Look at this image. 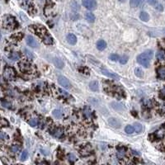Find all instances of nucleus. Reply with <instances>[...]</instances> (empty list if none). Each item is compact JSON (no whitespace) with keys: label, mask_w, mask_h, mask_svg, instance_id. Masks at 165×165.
<instances>
[{"label":"nucleus","mask_w":165,"mask_h":165,"mask_svg":"<svg viewBox=\"0 0 165 165\" xmlns=\"http://www.w3.org/2000/svg\"><path fill=\"white\" fill-rule=\"evenodd\" d=\"M8 136L4 132H1V134H0V139H1L2 141H3L5 140H8Z\"/></svg>","instance_id":"40"},{"label":"nucleus","mask_w":165,"mask_h":165,"mask_svg":"<svg viewBox=\"0 0 165 165\" xmlns=\"http://www.w3.org/2000/svg\"><path fill=\"white\" fill-rule=\"evenodd\" d=\"M134 127H135V130L136 132H141L142 131V129H143V127H142L141 124L140 123H135L134 124Z\"/></svg>","instance_id":"31"},{"label":"nucleus","mask_w":165,"mask_h":165,"mask_svg":"<svg viewBox=\"0 0 165 165\" xmlns=\"http://www.w3.org/2000/svg\"><path fill=\"white\" fill-rule=\"evenodd\" d=\"M109 58H110L111 60H113V61H116V60H120V57L118 56V55H116V54L111 55Z\"/></svg>","instance_id":"38"},{"label":"nucleus","mask_w":165,"mask_h":165,"mask_svg":"<svg viewBox=\"0 0 165 165\" xmlns=\"http://www.w3.org/2000/svg\"><path fill=\"white\" fill-rule=\"evenodd\" d=\"M140 18L143 22H148L150 19V16L146 12H141L140 14Z\"/></svg>","instance_id":"21"},{"label":"nucleus","mask_w":165,"mask_h":165,"mask_svg":"<svg viewBox=\"0 0 165 165\" xmlns=\"http://www.w3.org/2000/svg\"><path fill=\"white\" fill-rule=\"evenodd\" d=\"M163 111H165V104H164V105L163 106Z\"/></svg>","instance_id":"46"},{"label":"nucleus","mask_w":165,"mask_h":165,"mask_svg":"<svg viewBox=\"0 0 165 165\" xmlns=\"http://www.w3.org/2000/svg\"><path fill=\"white\" fill-rule=\"evenodd\" d=\"M21 150V147L18 146V145H13L12 147H11V151L13 152V153H18Z\"/></svg>","instance_id":"35"},{"label":"nucleus","mask_w":165,"mask_h":165,"mask_svg":"<svg viewBox=\"0 0 165 165\" xmlns=\"http://www.w3.org/2000/svg\"><path fill=\"white\" fill-rule=\"evenodd\" d=\"M135 75L139 78H142L144 76V71L141 68H136L135 70Z\"/></svg>","instance_id":"27"},{"label":"nucleus","mask_w":165,"mask_h":165,"mask_svg":"<svg viewBox=\"0 0 165 165\" xmlns=\"http://www.w3.org/2000/svg\"><path fill=\"white\" fill-rule=\"evenodd\" d=\"M127 61H128V56L127 55H123L122 57L120 58V62H121V64H122V65L126 64Z\"/></svg>","instance_id":"36"},{"label":"nucleus","mask_w":165,"mask_h":165,"mask_svg":"<svg viewBox=\"0 0 165 165\" xmlns=\"http://www.w3.org/2000/svg\"><path fill=\"white\" fill-rule=\"evenodd\" d=\"M26 44L31 46V48L36 49L39 46V44L36 41V40L35 38H33V36H26Z\"/></svg>","instance_id":"9"},{"label":"nucleus","mask_w":165,"mask_h":165,"mask_svg":"<svg viewBox=\"0 0 165 165\" xmlns=\"http://www.w3.org/2000/svg\"><path fill=\"white\" fill-rule=\"evenodd\" d=\"M66 39H67V41L70 45H75L77 42V37L74 34H72V33L68 34L66 36Z\"/></svg>","instance_id":"12"},{"label":"nucleus","mask_w":165,"mask_h":165,"mask_svg":"<svg viewBox=\"0 0 165 165\" xmlns=\"http://www.w3.org/2000/svg\"><path fill=\"white\" fill-rule=\"evenodd\" d=\"M58 82L62 87H64L67 89H70L71 88V83L69 81V79L64 76H60L58 78Z\"/></svg>","instance_id":"8"},{"label":"nucleus","mask_w":165,"mask_h":165,"mask_svg":"<svg viewBox=\"0 0 165 165\" xmlns=\"http://www.w3.org/2000/svg\"><path fill=\"white\" fill-rule=\"evenodd\" d=\"M2 106L5 108H12V104L6 100H2Z\"/></svg>","instance_id":"32"},{"label":"nucleus","mask_w":165,"mask_h":165,"mask_svg":"<svg viewBox=\"0 0 165 165\" xmlns=\"http://www.w3.org/2000/svg\"><path fill=\"white\" fill-rule=\"evenodd\" d=\"M30 30L35 32L36 35L41 39V41L45 45H52L53 44V39L51 36L48 33L47 30L42 26H30Z\"/></svg>","instance_id":"1"},{"label":"nucleus","mask_w":165,"mask_h":165,"mask_svg":"<svg viewBox=\"0 0 165 165\" xmlns=\"http://www.w3.org/2000/svg\"><path fill=\"white\" fill-rule=\"evenodd\" d=\"M126 149L124 147L121 148H118V152H117V157L118 158H121L125 155V153H126Z\"/></svg>","instance_id":"25"},{"label":"nucleus","mask_w":165,"mask_h":165,"mask_svg":"<svg viewBox=\"0 0 165 165\" xmlns=\"http://www.w3.org/2000/svg\"><path fill=\"white\" fill-rule=\"evenodd\" d=\"M83 114H84L85 118L89 119V118H91V116H92V111H91V110L88 107H85L83 110Z\"/></svg>","instance_id":"24"},{"label":"nucleus","mask_w":165,"mask_h":165,"mask_svg":"<svg viewBox=\"0 0 165 165\" xmlns=\"http://www.w3.org/2000/svg\"><path fill=\"white\" fill-rule=\"evenodd\" d=\"M68 159H69L70 163H74L76 161V157L73 153H69L68 155Z\"/></svg>","instance_id":"34"},{"label":"nucleus","mask_w":165,"mask_h":165,"mask_svg":"<svg viewBox=\"0 0 165 165\" xmlns=\"http://www.w3.org/2000/svg\"><path fill=\"white\" fill-rule=\"evenodd\" d=\"M41 152H42V153H43L44 155H49V152H48L47 150L45 151V150H41Z\"/></svg>","instance_id":"44"},{"label":"nucleus","mask_w":165,"mask_h":165,"mask_svg":"<svg viewBox=\"0 0 165 165\" xmlns=\"http://www.w3.org/2000/svg\"><path fill=\"white\" fill-rule=\"evenodd\" d=\"M106 47H107V43L103 40H100L97 43V48H98V50H103Z\"/></svg>","instance_id":"17"},{"label":"nucleus","mask_w":165,"mask_h":165,"mask_svg":"<svg viewBox=\"0 0 165 165\" xmlns=\"http://www.w3.org/2000/svg\"><path fill=\"white\" fill-rule=\"evenodd\" d=\"M156 9L157 10H158V11H163V5L162 4H160V3H158L157 6H156Z\"/></svg>","instance_id":"42"},{"label":"nucleus","mask_w":165,"mask_h":165,"mask_svg":"<svg viewBox=\"0 0 165 165\" xmlns=\"http://www.w3.org/2000/svg\"><path fill=\"white\" fill-rule=\"evenodd\" d=\"M111 107L114 108L115 110H117V111H121V110L124 109L123 104L118 103V102H112V103H111Z\"/></svg>","instance_id":"20"},{"label":"nucleus","mask_w":165,"mask_h":165,"mask_svg":"<svg viewBox=\"0 0 165 165\" xmlns=\"http://www.w3.org/2000/svg\"><path fill=\"white\" fill-rule=\"evenodd\" d=\"M82 3L88 10H94L97 7V2L95 0H83Z\"/></svg>","instance_id":"7"},{"label":"nucleus","mask_w":165,"mask_h":165,"mask_svg":"<svg viewBox=\"0 0 165 165\" xmlns=\"http://www.w3.org/2000/svg\"><path fill=\"white\" fill-rule=\"evenodd\" d=\"M164 32H165V30H164Z\"/></svg>","instance_id":"47"},{"label":"nucleus","mask_w":165,"mask_h":165,"mask_svg":"<svg viewBox=\"0 0 165 165\" xmlns=\"http://www.w3.org/2000/svg\"><path fill=\"white\" fill-rule=\"evenodd\" d=\"M24 53H25V55L26 56V58H27V59L32 60V59L34 58V55L31 52V51H30L29 50L25 49V50H24Z\"/></svg>","instance_id":"30"},{"label":"nucleus","mask_w":165,"mask_h":165,"mask_svg":"<svg viewBox=\"0 0 165 165\" xmlns=\"http://www.w3.org/2000/svg\"><path fill=\"white\" fill-rule=\"evenodd\" d=\"M101 72L102 73V74L106 75L107 77L110 78H112V79H119V76L117 74H116L115 73L110 71L109 70H107V69H103V68H102V69H101Z\"/></svg>","instance_id":"10"},{"label":"nucleus","mask_w":165,"mask_h":165,"mask_svg":"<svg viewBox=\"0 0 165 165\" xmlns=\"http://www.w3.org/2000/svg\"><path fill=\"white\" fill-rule=\"evenodd\" d=\"M53 63L55 65L56 68H58V69H63L64 67V62L62 61V60L59 59V58H54L53 59Z\"/></svg>","instance_id":"15"},{"label":"nucleus","mask_w":165,"mask_h":165,"mask_svg":"<svg viewBox=\"0 0 165 165\" xmlns=\"http://www.w3.org/2000/svg\"><path fill=\"white\" fill-rule=\"evenodd\" d=\"M156 58L158 60H164L165 59V52L163 50H158V52L156 53Z\"/></svg>","instance_id":"23"},{"label":"nucleus","mask_w":165,"mask_h":165,"mask_svg":"<svg viewBox=\"0 0 165 165\" xmlns=\"http://www.w3.org/2000/svg\"><path fill=\"white\" fill-rule=\"evenodd\" d=\"M62 115H63V112H62L61 110L60 109H55L53 111V116L55 117V118H60L62 116Z\"/></svg>","instance_id":"29"},{"label":"nucleus","mask_w":165,"mask_h":165,"mask_svg":"<svg viewBox=\"0 0 165 165\" xmlns=\"http://www.w3.org/2000/svg\"><path fill=\"white\" fill-rule=\"evenodd\" d=\"M3 26L5 29L13 30L18 26V22L13 17L10 15H5L3 18Z\"/></svg>","instance_id":"3"},{"label":"nucleus","mask_w":165,"mask_h":165,"mask_svg":"<svg viewBox=\"0 0 165 165\" xmlns=\"http://www.w3.org/2000/svg\"><path fill=\"white\" fill-rule=\"evenodd\" d=\"M142 0H130V7L132 8H136L138 7L139 5L140 4Z\"/></svg>","instance_id":"26"},{"label":"nucleus","mask_w":165,"mask_h":165,"mask_svg":"<svg viewBox=\"0 0 165 165\" xmlns=\"http://www.w3.org/2000/svg\"><path fill=\"white\" fill-rule=\"evenodd\" d=\"M79 152H80V155L83 157L88 156L93 153V149H92V147H91V145L89 144H88V145H85L83 147H81Z\"/></svg>","instance_id":"6"},{"label":"nucleus","mask_w":165,"mask_h":165,"mask_svg":"<svg viewBox=\"0 0 165 165\" xmlns=\"http://www.w3.org/2000/svg\"><path fill=\"white\" fill-rule=\"evenodd\" d=\"M3 77L7 80H14L16 78V72L12 67H6L3 71Z\"/></svg>","instance_id":"4"},{"label":"nucleus","mask_w":165,"mask_h":165,"mask_svg":"<svg viewBox=\"0 0 165 165\" xmlns=\"http://www.w3.org/2000/svg\"><path fill=\"white\" fill-rule=\"evenodd\" d=\"M147 2L150 5H155L157 3V0H147Z\"/></svg>","instance_id":"43"},{"label":"nucleus","mask_w":165,"mask_h":165,"mask_svg":"<svg viewBox=\"0 0 165 165\" xmlns=\"http://www.w3.org/2000/svg\"><path fill=\"white\" fill-rule=\"evenodd\" d=\"M85 18H86V20L88 22H90V23H93V22H94V21H95V16L92 13H87L85 14Z\"/></svg>","instance_id":"18"},{"label":"nucleus","mask_w":165,"mask_h":165,"mask_svg":"<svg viewBox=\"0 0 165 165\" xmlns=\"http://www.w3.org/2000/svg\"><path fill=\"white\" fill-rule=\"evenodd\" d=\"M1 126L3 127H6V126H8V121L7 120H5L4 118H2L1 119Z\"/></svg>","instance_id":"39"},{"label":"nucleus","mask_w":165,"mask_h":165,"mask_svg":"<svg viewBox=\"0 0 165 165\" xmlns=\"http://www.w3.org/2000/svg\"><path fill=\"white\" fill-rule=\"evenodd\" d=\"M153 52L151 50H147L145 52L140 54L137 57V62L145 68H149L150 65V61L153 59Z\"/></svg>","instance_id":"2"},{"label":"nucleus","mask_w":165,"mask_h":165,"mask_svg":"<svg viewBox=\"0 0 165 165\" xmlns=\"http://www.w3.org/2000/svg\"><path fill=\"white\" fill-rule=\"evenodd\" d=\"M164 135H165V127L163 126L155 132V136L156 137V139H162L164 137Z\"/></svg>","instance_id":"13"},{"label":"nucleus","mask_w":165,"mask_h":165,"mask_svg":"<svg viewBox=\"0 0 165 165\" xmlns=\"http://www.w3.org/2000/svg\"><path fill=\"white\" fill-rule=\"evenodd\" d=\"M98 83L97 81H92L89 83V88L92 91H94V92H97L98 90Z\"/></svg>","instance_id":"19"},{"label":"nucleus","mask_w":165,"mask_h":165,"mask_svg":"<svg viewBox=\"0 0 165 165\" xmlns=\"http://www.w3.org/2000/svg\"><path fill=\"white\" fill-rule=\"evenodd\" d=\"M51 135L56 138H60L63 135V130L61 128H54L51 130Z\"/></svg>","instance_id":"14"},{"label":"nucleus","mask_w":165,"mask_h":165,"mask_svg":"<svg viewBox=\"0 0 165 165\" xmlns=\"http://www.w3.org/2000/svg\"><path fill=\"white\" fill-rule=\"evenodd\" d=\"M108 124L113 128H120L121 126V123L116 118H109L108 119Z\"/></svg>","instance_id":"11"},{"label":"nucleus","mask_w":165,"mask_h":165,"mask_svg":"<svg viewBox=\"0 0 165 165\" xmlns=\"http://www.w3.org/2000/svg\"><path fill=\"white\" fill-rule=\"evenodd\" d=\"M125 131H126V133L130 135V134H133L135 131V127L134 126H126V128H125Z\"/></svg>","instance_id":"28"},{"label":"nucleus","mask_w":165,"mask_h":165,"mask_svg":"<svg viewBox=\"0 0 165 165\" xmlns=\"http://www.w3.org/2000/svg\"><path fill=\"white\" fill-rule=\"evenodd\" d=\"M159 96H160V98H161L165 99V88H163L160 91V93H159Z\"/></svg>","instance_id":"41"},{"label":"nucleus","mask_w":165,"mask_h":165,"mask_svg":"<svg viewBox=\"0 0 165 165\" xmlns=\"http://www.w3.org/2000/svg\"><path fill=\"white\" fill-rule=\"evenodd\" d=\"M27 158H28V152H27V150H24L23 152L22 153V155H21L22 161H25Z\"/></svg>","instance_id":"33"},{"label":"nucleus","mask_w":165,"mask_h":165,"mask_svg":"<svg viewBox=\"0 0 165 165\" xmlns=\"http://www.w3.org/2000/svg\"><path fill=\"white\" fill-rule=\"evenodd\" d=\"M9 59L11 60H13V61H16L20 59V54L18 52H13L11 53V55H9Z\"/></svg>","instance_id":"22"},{"label":"nucleus","mask_w":165,"mask_h":165,"mask_svg":"<svg viewBox=\"0 0 165 165\" xmlns=\"http://www.w3.org/2000/svg\"><path fill=\"white\" fill-rule=\"evenodd\" d=\"M19 65V70L25 73H30L32 71V67L31 65L29 64V62H27L26 60L21 61L20 63L18 64Z\"/></svg>","instance_id":"5"},{"label":"nucleus","mask_w":165,"mask_h":165,"mask_svg":"<svg viewBox=\"0 0 165 165\" xmlns=\"http://www.w3.org/2000/svg\"><path fill=\"white\" fill-rule=\"evenodd\" d=\"M119 1H120L121 3H125V2L126 1V0H119Z\"/></svg>","instance_id":"45"},{"label":"nucleus","mask_w":165,"mask_h":165,"mask_svg":"<svg viewBox=\"0 0 165 165\" xmlns=\"http://www.w3.org/2000/svg\"><path fill=\"white\" fill-rule=\"evenodd\" d=\"M28 123H29V125L31 126H37V123H38V121H37V120L36 119H31V120L28 121Z\"/></svg>","instance_id":"37"},{"label":"nucleus","mask_w":165,"mask_h":165,"mask_svg":"<svg viewBox=\"0 0 165 165\" xmlns=\"http://www.w3.org/2000/svg\"><path fill=\"white\" fill-rule=\"evenodd\" d=\"M158 77L160 79H165V66H161L157 70Z\"/></svg>","instance_id":"16"}]
</instances>
